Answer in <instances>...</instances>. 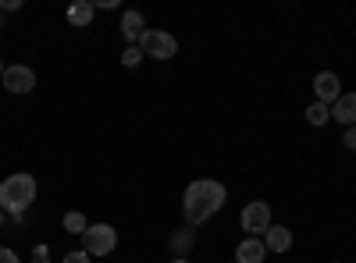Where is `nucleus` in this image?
<instances>
[{
  "instance_id": "1",
  "label": "nucleus",
  "mask_w": 356,
  "mask_h": 263,
  "mask_svg": "<svg viewBox=\"0 0 356 263\" xmlns=\"http://www.w3.org/2000/svg\"><path fill=\"white\" fill-rule=\"evenodd\" d=\"M225 199H228V192H225L221 182H214V178H200V182H193V185L186 189V196H182L186 224L196 228V224H203V221H211V217L225 207Z\"/></svg>"
},
{
  "instance_id": "2",
  "label": "nucleus",
  "mask_w": 356,
  "mask_h": 263,
  "mask_svg": "<svg viewBox=\"0 0 356 263\" xmlns=\"http://www.w3.org/2000/svg\"><path fill=\"white\" fill-rule=\"evenodd\" d=\"M33 203H36V178L33 174L18 171V174H11V178L0 182V210L4 214L22 217Z\"/></svg>"
},
{
  "instance_id": "3",
  "label": "nucleus",
  "mask_w": 356,
  "mask_h": 263,
  "mask_svg": "<svg viewBox=\"0 0 356 263\" xmlns=\"http://www.w3.org/2000/svg\"><path fill=\"white\" fill-rule=\"evenodd\" d=\"M136 46L143 50V57H154V61H171L178 53V40L171 33H164V28H146Z\"/></svg>"
},
{
  "instance_id": "4",
  "label": "nucleus",
  "mask_w": 356,
  "mask_h": 263,
  "mask_svg": "<svg viewBox=\"0 0 356 263\" xmlns=\"http://www.w3.org/2000/svg\"><path fill=\"white\" fill-rule=\"evenodd\" d=\"M239 224H243V231H246L250 239L267 235V228H271V207H267L264 199L246 203V207H243V217H239Z\"/></svg>"
},
{
  "instance_id": "5",
  "label": "nucleus",
  "mask_w": 356,
  "mask_h": 263,
  "mask_svg": "<svg viewBox=\"0 0 356 263\" xmlns=\"http://www.w3.org/2000/svg\"><path fill=\"white\" fill-rule=\"evenodd\" d=\"M82 239H86V253L89 256H107L118 246V231L111 224H89Z\"/></svg>"
},
{
  "instance_id": "6",
  "label": "nucleus",
  "mask_w": 356,
  "mask_h": 263,
  "mask_svg": "<svg viewBox=\"0 0 356 263\" xmlns=\"http://www.w3.org/2000/svg\"><path fill=\"white\" fill-rule=\"evenodd\" d=\"M0 82H4V90L8 93H33L36 90V71L33 68H29V65H8V71H4V78H0Z\"/></svg>"
},
{
  "instance_id": "7",
  "label": "nucleus",
  "mask_w": 356,
  "mask_h": 263,
  "mask_svg": "<svg viewBox=\"0 0 356 263\" xmlns=\"http://www.w3.org/2000/svg\"><path fill=\"white\" fill-rule=\"evenodd\" d=\"M314 93H317V103H335L339 96H342V82H339V75L335 71H317V78H314Z\"/></svg>"
},
{
  "instance_id": "8",
  "label": "nucleus",
  "mask_w": 356,
  "mask_h": 263,
  "mask_svg": "<svg viewBox=\"0 0 356 263\" xmlns=\"http://www.w3.org/2000/svg\"><path fill=\"white\" fill-rule=\"evenodd\" d=\"M332 121L353 128L356 125V93H342L335 103H332Z\"/></svg>"
},
{
  "instance_id": "9",
  "label": "nucleus",
  "mask_w": 356,
  "mask_h": 263,
  "mask_svg": "<svg viewBox=\"0 0 356 263\" xmlns=\"http://www.w3.org/2000/svg\"><path fill=\"white\" fill-rule=\"evenodd\" d=\"M264 246H267V253H289L292 249V231L282 228V224H271L264 235Z\"/></svg>"
},
{
  "instance_id": "10",
  "label": "nucleus",
  "mask_w": 356,
  "mask_h": 263,
  "mask_svg": "<svg viewBox=\"0 0 356 263\" xmlns=\"http://www.w3.org/2000/svg\"><path fill=\"white\" fill-rule=\"evenodd\" d=\"M264 256H267L264 239H243L235 249V263H264Z\"/></svg>"
},
{
  "instance_id": "11",
  "label": "nucleus",
  "mask_w": 356,
  "mask_h": 263,
  "mask_svg": "<svg viewBox=\"0 0 356 263\" xmlns=\"http://www.w3.org/2000/svg\"><path fill=\"white\" fill-rule=\"evenodd\" d=\"M143 33H146V25H143V15L139 11H125L122 15V36L136 46L139 40H143Z\"/></svg>"
},
{
  "instance_id": "12",
  "label": "nucleus",
  "mask_w": 356,
  "mask_h": 263,
  "mask_svg": "<svg viewBox=\"0 0 356 263\" xmlns=\"http://www.w3.org/2000/svg\"><path fill=\"white\" fill-rule=\"evenodd\" d=\"M93 4L89 0H75V4L68 8V25H75V28H86V25H93Z\"/></svg>"
},
{
  "instance_id": "13",
  "label": "nucleus",
  "mask_w": 356,
  "mask_h": 263,
  "mask_svg": "<svg viewBox=\"0 0 356 263\" xmlns=\"http://www.w3.org/2000/svg\"><path fill=\"white\" fill-rule=\"evenodd\" d=\"M307 121L310 125H328L332 121V107L328 103H310L307 107Z\"/></svg>"
},
{
  "instance_id": "14",
  "label": "nucleus",
  "mask_w": 356,
  "mask_h": 263,
  "mask_svg": "<svg viewBox=\"0 0 356 263\" xmlns=\"http://www.w3.org/2000/svg\"><path fill=\"white\" fill-rule=\"evenodd\" d=\"M86 228H89L86 214H79V210H68L65 214V231H72V235H86Z\"/></svg>"
},
{
  "instance_id": "15",
  "label": "nucleus",
  "mask_w": 356,
  "mask_h": 263,
  "mask_svg": "<svg viewBox=\"0 0 356 263\" xmlns=\"http://www.w3.org/2000/svg\"><path fill=\"white\" fill-rule=\"evenodd\" d=\"M139 61H143V50H139V46H125V50H122V65H125V68H136Z\"/></svg>"
},
{
  "instance_id": "16",
  "label": "nucleus",
  "mask_w": 356,
  "mask_h": 263,
  "mask_svg": "<svg viewBox=\"0 0 356 263\" xmlns=\"http://www.w3.org/2000/svg\"><path fill=\"white\" fill-rule=\"evenodd\" d=\"M61 263H93V256H89L86 249H72V253H65Z\"/></svg>"
},
{
  "instance_id": "17",
  "label": "nucleus",
  "mask_w": 356,
  "mask_h": 263,
  "mask_svg": "<svg viewBox=\"0 0 356 263\" xmlns=\"http://www.w3.org/2000/svg\"><path fill=\"white\" fill-rule=\"evenodd\" d=\"M0 263H22V260H18V253H15V249L0 246Z\"/></svg>"
},
{
  "instance_id": "18",
  "label": "nucleus",
  "mask_w": 356,
  "mask_h": 263,
  "mask_svg": "<svg viewBox=\"0 0 356 263\" xmlns=\"http://www.w3.org/2000/svg\"><path fill=\"white\" fill-rule=\"evenodd\" d=\"M342 142H346V150H353V153H356V125H353V128H346Z\"/></svg>"
},
{
  "instance_id": "19",
  "label": "nucleus",
  "mask_w": 356,
  "mask_h": 263,
  "mask_svg": "<svg viewBox=\"0 0 356 263\" xmlns=\"http://www.w3.org/2000/svg\"><path fill=\"white\" fill-rule=\"evenodd\" d=\"M189 242H193V231H186V235H178V239H175V249H186Z\"/></svg>"
},
{
  "instance_id": "20",
  "label": "nucleus",
  "mask_w": 356,
  "mask_h": 263,
  "mask_svg": "<svg viewBox=\"0 0 356 263\" xmlns=\"http://www.w3.org/2000/svg\"><path fill=\"white\" fill-rule=\"evenodd\" d=\"M22 0H0V11H18Z\"/></svg>"
},
{
  "instance_id": "21",
  "label": "nucleus",
  "mask_w": 356,
  "mask_h": 263,
  "mask_svg": "<svg viewBox=\"0 0 356 263\" xmlns=\"http://www.w3.org/2000/svg\"><path fill=\"white\" fill-rule=\"evenodd\" d=\"M171 263H189V260H182V256H175V260H171Z\"/></svg>"
},
{
  "instance_id": "22",
  "label": "nucleus",
  "mask_w": 356,
  "mask_h": 263,
  "mask_svg": "<svg viewBox=\"0 0 356 263\" xmlns=\"http://www.w3.org/2000/svg\"><path fill=\"white\" fill-rule=\"evenodd\" d=\"M4 71H8V68H4V61H0V78H4Z\"/></svg>"
},
{
  "instance_id": "23",
  "label": "nucleus",
  "mask_w": 356,
  "mask_h": 263,
  "mask_svg": "<svg viewBox=\"0 0 356 263\" xmlns=\"http://www.w3.org/2000/svg\"><path fill=\"white\" fill-rule=\"evenodd\" d=\"M0 228H4V210H0Z\"/></svg>"
},
{
  "instance_id": "24",
  "label": "nucleus",
  "mask_w": 356,
  "mask_h": 263,
  "mask_svg": "<svg viewBox=\"0 0 356 263\" xmlns=\"http://www.w3.org/2000/svg\"><path fill=\"white\" fill-rule=\"evenodd\" d=\"M0 15H4V11H0Z\"/></svg>"
}]
</instances>
